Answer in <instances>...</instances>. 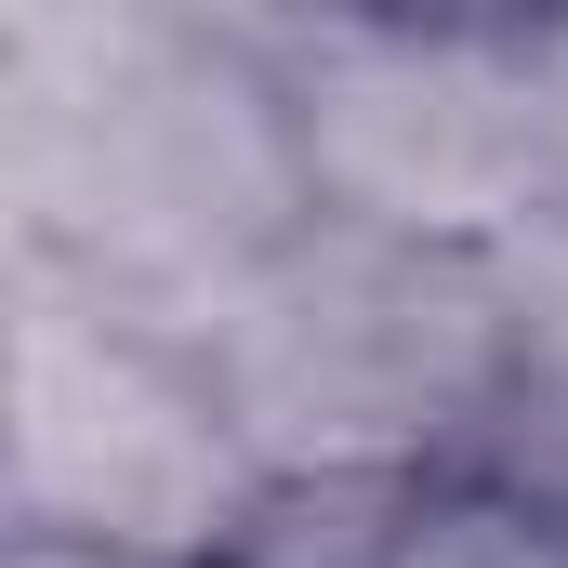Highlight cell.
Returning <instances> with one entry per match:
<instances>
[{
    "label": "cell",
    "mask_w": 568,
    "mask_h": 568,
    "mask_svg": "<svg viewBox=\"0 0 568 568\" xmlns=\"http://www.w3.org/2000/svg\"><path fill=\"white\" fill-rule=\"evenodd\" d=\"M278 476L212 397L199 344L106 317L93 291L13 265V424H0V542H80L133 568H225L265 529Z\"/></svg>",
    "instance_id": "cell-4"
},
{
    "label": "cell",
    "mask_w": 568,
    "mask_h": 568,
    "mask_svg": "<svg viewBox=\"0 0 568 568\" xmlns=\"http://www.w3.org/2000/svg\"><path fill=\"white\" fill-rule=\"evenodd\" d=\"M331 225L424 252H542L568 212L556 13L503 0H317L252 13Z\"/></svg>",
    "instance_id": "cell-3"
},
{
    "label": "cell",
    "mask_w": 568,
    "mask_h": 568,
    "mask_svg": "<svg viewBox=\"0 0 568 568\" xmlns=\"http://www.w3.org/2000/svg\"><path fill=\"white\" fill-rule=\"evenodd\" d=\"M199 371L278 489L476 476L529 384V252H424L317 212L199 331Z\"/></svg>",
    "instance_id": "cell-2"
},
{
    "label": "cell",
    "mask_w": 568,
    "mask_h": 568,
    "mask_svg": "<svg viewBox=\"0 0 568 568\" xmlns=\"http://www.w3.org/2000/svg\"><path fill=\"white\" fill-rule=\"evenodd\" d=\"M0 212L27 278L199 344L239 278L317 225L252 13L13 0L0 13Z\"/></svg>",
    "instance_id": "cell-1"
},
{
    "label": "cell",
    "mask_w": 568,
    "mask_h": 568,
    "mask_svg": "<svg viewBox=\"0 0 568 568\" xmlns=\"http://www.w3.org/2000/svg\"><path fill=\"white\" fill-rule=\"evenodd\" d=\"M0 568H133V556H80V542H0Z\"/></svg>",
    "instance_id": "cell-6"
},
{
    "label": "cell",
    "mask_w": 568,
    "mask_h": 568,
    "mask_svg": "<svg viewBox=\"0 0 568 568\" xmlns=\"http://www.w3.org/2000/svg\"><path fill=\"white\" fill-rule=\"evenodd\" d=\"M384 568H568V503L516 476H424Z\"/></svg>",
    "instance_id": "cell-5"
}]
</instances>
